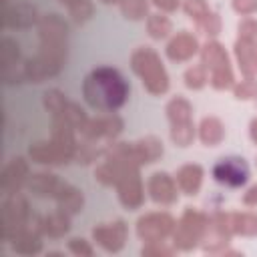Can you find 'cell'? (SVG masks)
Masks as SVG:
<instances>
[{"instance_id": "5b68a950", "label": "cell", "mask_w": 257, "mask_h": 257, "mask_svg": "<svg viewBox=\"0 0 257 257\" xmlns=\"http://www.w3.org/2000/svg\"><path fill=\"white\" fill-rule=\"evenodd\" d=\"M30 221V209L28 201L16 193L8 195L6 201L2 203V213H0V235L4 241H12Z\"/></svg>"}, {"instance_id": "44dd1931", "label": "cell", "mask_w": 257, "mask_h": 257, "mask_svg": "<svg viewBox=\"0 0 257 257\" xmlns=\"http://www.w3.org/2000/svg\"><path fill=\"white\" fill-rule=\"evenodd\" d=\"M233 52H235V60L241 74L245 78H255L257 76V42L237 38Z\"/></svg>"}, {"instance_id": "4dcf8cb0", "label": "cell", "mask_w": 257, "mask_h": 257, "mask_svg": "<svg viewBox=\"0 0 257 257\" xmlns=\"http://www.w3.org/2000/svg\"><path fill=\"white\" fill-rule=\"evenodd\" d=\"M20 62V46L16 40L4 36L2 38V44H0V64H2V70L6 68H12Z\"/></svg>"}, {"instance_id": "2e32d148", "label": "cell", "mask_w": 257, "mask_h": 257, "mask_svg": "<svg viewBox=\"0 0 257 257\" xmlns=\"http://www.w3.org/2000/svg\"><path fill=\"white\" fill-rule=\"evenodd\" d=\"M28 157H30L34 163H38V165H48V167L70 163V157H68L60 147H56L52 141H38V143H32V145L28 147Z\"/></svg>"}, {"instance_id": "f6af8a7d", "label": "cell", "mask_w": 257, "mask_h": 257, "mask_svg": "<svg viewBox=\"0 0 257 257\" xmlns=\"http://www.w3.org/2000/svg\"><path fill=\"white\" fill-rule=\"evenodd\" d=\"M151 4H153V6H157V8H159V12L169 14V12H175L183 2H181V0H151Z\"/></svg>"}, {"instance_id": "30bf717a", "label": "cell", "mask_w": 257, "mask_h": 257, "mask_svg": "<svg viewBox=\"0 0 257 257\" xmlns=\"http://www.w3.org/2000/svg\"><path fill=\"white\" fill-rule=\"evenodd\" d=\"M213 179L225 187H241L249 179V165L243 157H227L221 159L213 167Z\"/></svg>"}, {"instance_id": "b9f144b4", "label": "cell", "mask_w": 257, "mask_h": 257, "mask_svg": "<svg viewBox=\"0 0 257 257\" xmlns=\"http://www.w3.org/2000/svg\"><path fill=\"white\" fill-rule=\"evenodd\" d=\"M68 12H70V16H72L74 22H86L94 14V6H92L90 0H80L74 6H70Z\"/></svg>"}, {"instance_id": "8fae6325", "label": "cell", "mask_w": 257, "mask_h": 257, "mask_svg": "<svg viewBox=\"0 0 257 257\" xmlns=\"http://www.w3.org/2000/svg\"><path fill=\"white\" fill-rule=\"evenodd\" d=\"M147 193H149V197H151L153 203L163 205V207L175 205L177 199H179L177 181H175V177H171L165 171H157V173H153L149 177V181H147Z\"/></svg>"}, {"instance_id": "e0dca14e", "label": "cell", "mask_w": 257, "mask_h": 257, "mask_svg": "<svg viewBox=\"0 0 257 257\" xmlns=\"http://www.w3.org/2000/svg\"><path fill=\"white\" fill-rule=\"evenodd\" d=\"M66 183L58 179V175L54 173H48V171H42V173H34L28 177V191L36 197H42V199H56V195L62 191Z\"/></svg>"}, {"instance_id": "d6986e66", "label": "cell", "mask_w": 257, "mask_h": 257, "mask_svg": "<svg viewBox=\"0 0 257 257\" xmlns=\"http://www.w3.org/2000/svg\"><path fill=\"white\" fill-rule=\"evenodd\" d=\"M199 54H201V64L209 70V74H211V72H217V70L231 68L229 54H227V50L223 48V44L217 42V40H207V42L201 46Z\"/></svg>"}, {"instance_id": "681fc988", "label": "cell", "mask_w": 257, "mask_h": 257, "mask_svg": "<svg viewBox=\"0 0 257 257\" xmlns=\"http://www.w3.org/2000/svg\"><path fill=\"white\" fill-rule=\"evenodd\" d=\"M102 4H120V0H100Z\"/></svg>"}, {"instance_id": "277c9868", "label": "cell", "mask_w": 257, "mask_h": 257, "mask_svg": "<svg viewBox=\"0 0 257 257\" xmlns=\"http://www.w3.org/2000/svg\"><path fill=\"white\" fill-rule=\"evenodd\" d=\"M207 221H209V215H205L193 207H187L171 235L173 247L177 251H193L197 245H201Z\"/></svg>"}, {"instance_id": "484cf974", "label": "cell", "mask_w": 257, "mask_h": 257, "mask_svg": "<svg viewBox=\"0 0 257 257\" xmlns=\"http://www.w3.org/2000/svg\"><path fill=\"white\" fill-rule=\"evenodd\" d=\"M135 149H137V157H139L141 165L157 163L163 157V143H161V139H157L153 135L135 141Z\"/></svg>"}, {"instance_id": "8992f818", "label": "cell", "mask_w": 257, "mask_h": 257, "mask_svg": "<svg viewBox=\"0 0 257 257\" xmlns=\"http://www.w3.org/2000/svg\"><path fill=\"white\" fill-rule=\"evenodd\" d=\"M175 217L165 213V211H155L139 217L137 221V235L141 241L151 243V241H167L173 231H175Z\"/></svg>"}, {"instance_id": "603a6c76", "label": "cell", "mask_w": 257, "mask_h": 257, "mask_svg": "<svg viewBox=\"0 0 257 257\" xmlns=\"http://www.w3.org/2000/svg\"><path fill=\"white\" fill-rule=\"evenodd\" d=\"M126 169H131V167L122 165V163H118L114 159H106L104 157V161L100 165H96V169H94V179L104 187H116L118 179L124 175Z\"/></svg>"}, {"instance_id": "3957f363", "label": "cell", "mask_w": 257, "mask_h": 257, "mask_svg": "<svg viewBox=\"0 0 257 257\" xmlns=\"http://www.w3.org/2000/svg\"><path fill=\"white\" fill-rule=\"evenodd\" d=\"M131 68L141 78V82L147 88V92H151L153 96H161V94H165L169 90V86H171L169 74H167V70L163 66L161 56L153 48L139 46L137 50H133Z\"/></svg>"}, {"instance_id": "7dc6e473", "label": "cell", "mask_w": 257, "mask_h": 257, "mask_svg": "<svg viewBox=\"0 0 257 257\" xmlns=\"http://www.w3.org/2000/svg\"><path fill=\"white\" fill-rule=\"evenodd\" d=\"M249 137H251V141L257 145V116L249 122Z\"/></svg>"}, {"instance_id": "f35d334b", "label": "cell", "mask_w": 257, "mask_h": 257, "mask_svg": "<svg viewBox=\"0 0 257 257\" xmlns=\"http://www.w3.org/2000/svg\"><path fill=\"white\" fill-rule=\"evenodd\" d=\"M233 94L237 100H257V80L255 78H245L241 82H235Z\"/></svg>"}, {"instance_id": "e575fe53", "label": "cell", "mask_w": 257, "mask_h": 257, "mask_svg": "<svg viewBox=\"0 0 257 257\" xmlns=\"http://www.w3.org/2000/svg\"><path fill=\"white\" fill-rule=\"evenodd\" d=\"M183 12L197 24V22H201L203 18H207L213 10L209 8V2L207 0H183Z\"/></svg>"}, {"instance_id": "ee69618b", "label": "cell", "mask_w": 257, "mask_h": 257, "mask_svg": "<svg viewBox=\"0 0 257 257\" xmlns=\"http://www.w3.org/2000/svg\"><path fill=\"white\" fill-rule=\"evenodd\" d=\"M231 8L239 16H253L257 12V0H231Z\"/></svg>"}, {"instance_id": "8d00e7d4", "label": "cell", "mask_w": 257, "mask_h": 257, "mask_svg": "<svg viewBox=\"0 0 257 257\" xmlns=\"http://www.w3.org/2000/svg\"><path fill=\"white\" fill-rule=\"evenodd\" d=\"M235 74H233V68H225V70H217V72H211L209 74V84L215 88V90H229L235 86Z\"/></svg>"}, {"instance_id": "9c48e42d", "label": "cell", "mask_w": 257, "mask_h": 257, "mask_svg": "<svg viewBox=\"0 0 257 257\" xmlns=\"http://www.w3.org/2000/svg\"><path fill=\"white\" fill-rule=\"evenodd\" d=\"M122 128H124L122 118L114 112H108L102 116L88 118L86 126L80 131V137L88 141H96V143H110L122 133Z\"/></svg>"}, {"instance_id": "ac0fdd59", "label": "cell", "mask_w": 257, "mask_h": 257, "mask_svg": "<svg viewBox=\"0 0 257 257\" xmlns=\"http://www.w3.org/2000/svg\"><path fill=\"white\" fill-rule=\"evenodd\" d=\"M40 14L30 4H14L4 8V26L6 28H30L38 24Z\"/></svg>"}, {"instance_id": "7a4b0ae2", "label": "cell", "mask_w": 257, "mask_h": 257, "mask_svg": "<svg viewBox=\"0 0 257 257\" xmlns=\"http://www.w3.org/2000/svg\"><path fill=\"white\" fill-rule=\"evenodd\" d=\"M131 86L124 76L112 66H96L82 82V96L84 100L104 112H116L124 106L128 98Z\"/></svg>"}, {"instance_id": "9a60e30c", "label": "cell", "mask_w": 257, "mask_h": 257, "mask_svg": "<svg viewBox=\"0 0 257 257\" xmlns=\"http://www.w3.org/2000/svg\"><path fill=\"white\" fill-rule=\"evenodd\" d=\"M50 141L60 147L72 161V155H74V149H76V128L62 116V114H54L52 116V128H50Z\"/></svg>"}, {"instance_id": "ba28073f", "label": "cell", "mask_w": 257, "mask_h": 257, "mask_svg": "<svg viewBox=\"0 0 257 257\" xmlns=\"http://www.w3.org/2000/svg\"><path fill=\"white\" fill-rule=\"evenodd\" d=\"M116 195L118 201L124 209L135 211L141 209L145 203V187H143V179H141V171L139 167H131L124 171V175L118 179L116 183Z\"/></svg>"}, {"instance_id": "836d02e7", "label": "cell", "mask_w": 257, "mask_h": 257, "mask_svg": "<svg viewBox=\"0 0 257 257\" xmlns=\"http://www.w3.org/2000/svg\"><path fill=\"white\" fill-rule=\"evenodd\" d=\"M42 104H44V108L54 116V114H60V112L64 110V106L68 104V100H66L64 92H60L58 88H50V90H46V92L42 94Z\"/></svg>"}, {"instance_id": "d6a6232c", "label": "cell", "mask_w": 257, "mask_h": 257, "mask_svg": "<svg viewBox=\"0 0 257 257\" xmlns=\"http://www.w3.org/2000/svg\"><path fill=\"white\" fill-rule=\"evenodd\" d=\"M171 141L177 145V147H189L193 141H195V124L193 120L189 122H181V124H171Z\"/></svg>"}, {"instance_id": "83f0119b", "label": "cell", "mask_w": 257, "mask_h": 257, "mask_svg": "<svg viewBox=\"0 0 257 257\" xmlns=\"http://www.w3.org/2000/svg\"><path fill=\"white\" fill-rule=\"evenodd\" d=\"M231 227H233V235L257 237V213L251 211L231 213Z\"/></svg>"}, {"instance_id": "f907efd6", "label": "cell", "mask_w": 257, "mask_h": 257, "mask_svg": "<svg viewBox=\"0 0 257 257\" xmlns=\"http://www.w3.org/2000/svg\"><path fill=\"white\" fill-rule=\"evenodd\" d=\"M4 4H6V6H8V4H10V0H4Z\"/></svg>"}, {"instance_id": "4316f807", "label": "cell", "mask_w": 257, "mask_h": 257, "mask_svg": "<svg viewBox=\"0 0 257 257\" xmlns=\"http://www.w3.org/2000/svg\"><path fill=\"white\" fill-rule=\"evenodd\" d=\"M167 118L171 124H181L193 120V104L185 96H173L165 106Z\"/></svg>"}, {"instance_id": "ab89813d", "label": "cell", "mask_w": 257, "mask_h": 257, "mask_svg": "<svg viewBox=\"0 0 257 257\" xmlns=\"http://www.w3.org/2000/svg\"><path fill=\"white\" fill-rule=\"evenodd\" d=\"M177 249L167 245V241H151V243H145L143 249H141V255L143 257H169L173 255Z\"/></svg>"}, {"instance_id": "7402d4cb", "label": "cell", "mask_w": 257, "mask_h": 257, "mask_svg": "<svg viewBox=\"0 0 257 257\" xmlns=\"http://www.w3.org/2000/svg\"><path fill=\"white\" fill-rule=\"evenodd\" d=\"M197 135L205 147H217L225 139V124L217 116H203L197 126Z\"/></svg>"}, {"instance_id": "4fadbf2b", "label": "cell", "mask_w": 257, "mask_h": 257, "mask_svg": "<svg viewBox=\"0 0 257 257\" xmlns=\"http://www.w3.org/2000/svg\"><path fill=\"white\" fill-rule=\"evenodd\" d=\"M28 163L22 157H14L6 163V167L2 169L0 175V189L6 195H16L20 193V189L28 183Z\"/></svg>"}, {"instance_id": "1f68e13d", "label": "cell", "mask_w": 257, "mask_h": 257, "mask_svg": "<svg viewBox=\"0 0 257 257\" xmlns=\"http://www.w3.org/2000/svg\"><path fill=\"white\" fill-rule=\"evenodd\" d=\"M183 80H185V86L191 88V90H201L207 82H209V70L203 66V64H193L185 70L183 74Z\"/></svg>"}, {"instance_id": "52a82bcc", "label": "cell", "mask_w": 257, "mask_h": 257, "mask_svg": "<svg viewBox=\"0 0 257 257\" xmlns=\"http://www.w3.org/2000/svg\"><path fill=\"white\" fill-rule=\"evenodd\" d=\"M92 241L104 249L106 253H118L122 251V247L126 245V239H128V227L122 219H116L112 223H100V225H94L92 231Z\"/></svg>"}, {"instance_id": "6da1fadb", "label": "cell", "mask_w": 257, "mask_h": 257, "mask_svg": "<svg viewBox=\"0 0 257 257\" xmlns=\"http://www.w3.org/2000/svg\"><path fill=\"white\" fill-rule=\"evenodd\" d=\"M40 46L36 56L24 60V74L28 82H42L46 78L56 76L64 62H66V48H68V26L66 22L50 12L42 14L38 24Z\"/></svg>"}, {"instance_id": "74e56055", "label": "cell", "mask_w": 257, "mask_h": 257, "mask_svg": "<svg viewBox=\"0 0 257 257\" xmlns=\"http://www.w3.org/2000/svg\"><path fill=\"white\" fill-rule=\"evenodd\" d=\"M195 28H197L201 34H205V36H209V38H215V36L221 32L223 22H221V16H219L217 12H211L207 18H203L201 22H197Z\"/></svg>"}, {"instance_id": "cb8c5ba5", "label": "cell", "mask_w": 257, "mask_h": 257, "mask_svg": "<svg viewBox=\"0 0 257 257\" xmlns=\"http://www.w3.org/2000/svg\"><path fill=\"white\" fill-rule=\"evenodd\" d=\"M40 225H42V233L52 237V239H60L70 231V215L64 211H54L46 217H40Z\"/></svg>"}, {"instance_id": "d590c367", "label": "cell", "mask_w": 257, "mask_h": 257, "mask_svg": "<svg viewBox=\"0 0 257 257\" xmlns=\"http://www.w3.org/2000/svg\"><path fill=\"white\" fill-rule=\"evenodd\" d=\"M60 114L76 128V133H80V131L86 126V122H88V114H86L76 102H70V100H68V104L64 106V110H62Z\"/></svg>"}, {"instance_id": "ffe728a7", "label": "cell", "mask_w": 257, "mask_h": 257, "mask_svg": "<svg viewBox=\"0 0 257 257\" xmlns=\"http://www.w3.org/2000/svg\"><path fill=\"white\" fill-rule=\"evenodd\" d=\"M203 177H205V171L201 165L197 163H189V165H183L177 169L175 173V181H177V187L181 193L193 197L201 191V185H203Z\"/></svg>"}, {"instance_id": "c3c4849f", "label": "cell", "mask_w": 257, "mask_h": 257, "mask_svg": "<svg viewBox=\"0 0 257 257\" xmlns=\"http://www.w3.org/2000/svg\"><path fill=\"white\" fill-rule=\"evenodd\" d=\"M62 6H66V8H70V6H74L76 2H80V0H58Z\"/></svg>"}, {"instance_id": "d4e9b609", "label": "cell", "mask_w": 257, "mask_h": 257, "mask_svg": "<svg viewBox=\"0 0 257 257\" xmlns=\"http://www.w3.org/2000/svg\"><path fill=\"white\" fill-rule=\"evenodd\" d=\"M54 201H56V207L60 211L68 213L70 217L76 215V213H80L82 207H84V195H82V191L76 189V187H72V185H68V183L62 187V191L56 195Z\"/></svg>"}, {"instance_id": "60d3db41", "label": "cell", "mask_w": 257, "mask_h": 257, "mask_svg": "<svg viewBox=\"0 0 257 257\" xmlns=\"http://www.w3.org/2000/svg\"><path fill=\"white\" fill-rule=\"evenodd\" d=\"M237 34L241 40H249V42H257V18L245 16L239 24H237Z\"/></svg>"}, {"instance_id": "7bdbcfd3", "label": "cell", "mask_w": 257, "mask_h": 257, "mask_svg": "<svg viewBox=\"0 0 257 257\" xmlns=\"http://www.w3.org/2000/svg\"><path fill=\"white\" fill-rule=\"evenodd\" d=\"M68 251L76 257H92L94 255V249L90 245V241L82 239V237H72L68 239Z\"/></svg>"}, {"instance_id": "5bb4252c", "label": "cell", "mask_w": 257, "mask_h": 257, "mask_svg": "<svg viewBox=\"0 0 257 257\" xmlns=\"http://www.w3.org/2000/svg\"><path fill=\"white\" fill-rule=\"evenodd\" d=\"M199 50H201V46H199L197 36H193V34L187 32V30H181V32L173 34L171 40L167 42L165 54H167V58L173 60V62H187V60H191Z\"/></svg>"}, {"instance_id": "7c38bea8", "label": "cell", "mask_w": 257, "mask_h": 257, "mask_svg": "<svg viewBox=\"0 0 257 257\" xmlns=\"http://www.w3.org/2000/svg\"><path fill=\"white\" fill-rule=\"evenodd\" d=\"M42 225L40 217H30L26 227L10 241L12 251L18 255H38L42 251Z\"/></svg>"}, {"instance_id": "f1b7e54d", "label": "cell", "mask_w": 257, "mask_h": 257, "mask_svg": "<svg viewBox=\"0 0 257 257\" xmlns=\"http://www.w3.org/2000/svg\"><path fill=\"white\" fill-rule=\"evenodd\" d=\"M147 32L153 40H165L173 32V22L165 12H155L149 14L147 18Z\"/></svg>"}, {"instance_id": "bcb514c9", "label": "cell", "mask_w": 257, "mask_h": 257, "mask_svg": "<svg viewBox=\"0 0 257 257\" xmlns=\"http://www.w3.org/2000/svg\"><path fill=\"white\" fill-rule=\"evenodd\" d=\"M243 205L245 207H257V185H251L243 193Z\"/></svg>"}, {"instance_id": "f546056e", "label": "cell", "mask_w": 257, "mask_h": 257, "mask_svg": "<svg viewBox=\"0 0 257 257\" xmlns=\"http://www.w3.org/2000/svg\"><path fill=\"white\" fill-rule=\"evenodd\" d=\"M118 8L126 20H147L149 18V0H120Z\"/></svg>"}]
</instances>
